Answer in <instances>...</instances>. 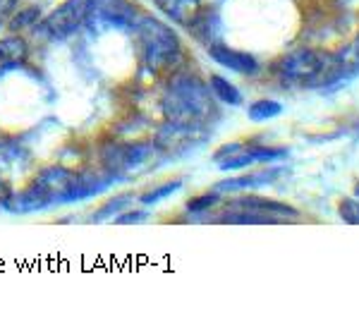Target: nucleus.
Wrapping results in <instances>:
<instances>
[{
	"instance_id": "obj_1",
	"label": "nucleus",
	"mask_w": 359,
	"mask_h": 335,
	"mask_svg": "<svg viewBox=\"0 0 359 335\" xmlns=\"http://www.w3.org/2000/svg\"><path fill=\"white\" fill-rule=\"evenodd\" d=\"M163 113L170 123L204 125L213 118L211 89L194 74H175L165 89Z\"/></svg>"
},
{
	"instance_id": "obj_2",
	"label": "nucleus",
	"mask_w": 359,
	"mask_h": 335,
	"mask_svg": "<svg viewBox=\"0 0 359 335\" xmlns=\"http://www.w3.org/2000/svg\"><path fill=\"white\" fill-rule=\"evenodd\" d=\"M135 32L139 43H142L144 65L149 70H165L182 53V46H180L175 29L163 25V22L151 15H139L135 22Z\"/></svg>"
},
{
	"instance_id": "obj_3",
	"label": "nucleus",
	"mask_w": 359,
	"mask_h": 335,
	"mask_svg": "<svg viewBox=\"0 0 359 335\" xmlns=\"http://www.w3.org/2000/svg\"><path fill=\"white\" fill-rule=\"evenodd\" d=\"M278 77L285 86L335 84V60L316 50H294L280 60Z\"/></svg>"
},
{
	"instance_id": "obj_4",
	"label": "nucleus",
	"mask_w": 359,
	"mask_h": 335,
	"mask_svg": "<svg viewBox=\"0 0 359 335\" xmlns=\"http://www.w3.org/2000/svg\"><path fill=\"white\" fill-rule=\"evenodd\" d=\"M161 151L156 144H118L108 142L101 149L103 168L115 177V180H130L139 175L154 163V158Z\"/></svg>"
},
{
	"instance_id": "obj_5",
	"label": "nucleus",
	"mask_w": 359,
	"mask_h": 335,
	"mask_svg": "<svg viewBox=\"0 0 359 335\" xmlns=\"http://www.w3.org/2000/svg\"><path fill=\"white\" fill-rule=\"evenodd\" d=\"M137 17L139 13L130 0H89L84 27L96 34L106 29H135Z\"/></svg>"
},
{
	"instance_id": "obj_6",
	"label": "nucleus",
	"mask_w": 359,
	"mask_h": 335,
	"mask_svg": "<svg viewBox=\"0 0 359 335\" xmlns=\"http://www.w3.org/2000/svg\"><path fill=\"white\" fill-rule=\"evenodd\" d=\"M86 3L89 0H65V3H60L43 22L36 25L39 34L46 39H53V41H65V39L74 36L84 27Z\"/></svg>"
},
{
	"instance_id": "obj_7",
	"label": "nucleus",
	"mask_w": 359,
	"mask_h": 335,
	"mask_svg": "<svg viewBox=\"0 0 359 335\" xmlns=\"http://www.w3.org/2000/svg\"><path fill=\"white\" fill-rule=\"evenodd\" d=\"M287 156V149H271V146H259V144H242L233 142L225 144L216 151L213 158L218 160L221 170H240V168L254 165V163H273Z\"/></svg>"
},
{
	"instance_id": "obj_8",
	"label": "nucleus",
	"mask_w": 359,
	"mask_h": 335,
	"mask_svg": "<svg viewBox=\"0 0 359 335\" xmlns=\"http://www.w3.org/2000/svg\"><path fill=\"white\" fill-rule=\"evenodd\" d=\"M208 139V132L201 125H182V123H168L161 127L156 135V149L161 156H184Z\"/></svg>"
},
{
	"instance_id": "obj_9",
	"label": "nucleus",
	"mask_w": 359,
	"mask_h": 335,
	"mask_svg": "<svg viewBox=\"0 0 359 335\" xmlns=\"http://www.w3.org/2000/svg\"><path fill=\"white\" fill-rule=\"evenodd\" d=\"M34 182L48 194L50 204H72V201H77V187H79L77 172H69L65 168L53 165L39 172Z\"/></svg>"
},
{
	"instance_id": "obj_10",
	"label": "nucleus",
	"mask_w": 359,
	"mask_h": 335,
	"mask_svg": "<svg viewBox=\"0 0 359 335\" xmlns=\"http://www.w3.org/2000/svg\"><path fill=\"white\" fill-rule=\"evenodd\" d=\"M208 55H211L218 65L228 67V70H233L237 74H254L259 70V62L254 55L245 53V50H235V48H230V46L218 43V41L208 46Z\"/></svg>"
},
{
	"instance_id": "obj_11",
	"label": "nucleus",
	"mask_w": 359,
	"mask_h": 335,
	"mask_svg": "<svg viewBox=\"0 0 359 335\" xmlns=\"http://www.w3.org/2000/svg\"><path fill=\"white\" fill-rule=\"evenodd\" d=\"M228 209H240V211H252V213H259V216H266L271 221H278V218H297L299 213L292 209V206H285L280 201H273V199H262V196H242V199L233 201Z\"/></svg>"
},
{
	"instance_id": "obj_12",
	"label": "nucleus",
	"mask_w": 359,
	"mask_h": 335,
	"mask_svg": "<svg viewBox=\"0 0 359 335\" xmlns=\"http://www.w3.org/2000/svg\"><path fill=\"white\" fill-rule=\"evenodd\" d=\"M3 206L10 213H34V211L48 209V206H53V204H50L48 194H46L36 182H32L27 189H22V192L10 194Z\"/></svg>"
},
{
	"instance_id": "obj_13",
	"label": "nucleus",
	"mask_w": 359,
	"mask_h": 335,
	"mask_svg": "<svg viewBox=\"0 0 359 335\" xmlns=\"http://www.w3.org/2000/svg\"><path fill=\"white\" fill-rule=\"evenodd\" d=\"M189 32H194V36L199 41H204L206 46L218 41V34H221V22H218V15L211 13V10H196V15L189 20Z\"/></svg>"
},
{
	"instance_id": "obj_14",
	"label": "nucleus",
	"mask_w": 359,
	"mask_h": 335,
	"mask_svg": "<svg viewBox=\"0 0 359 335\" xmlns=\"http://www.w3.org/2000/svg\"><path fill=\"white\" fill-rule=\"evenodd\" d=\"M283 170H259L252 172V175H242V177H233V180H223L216 187V192H240V189H254V187H264V184H271L276 177H280Z\"/></svg>"
},
{
	"instance_id": "obj_15",
	"label": "nucleus",
	"mask_w": 359,
	"mask_h": 335,
	"mask_svg": "<svg viewBox=\"0 0 359 335\" xmlns=\"http://www.w3.org/2000/svg\"><path fill=\"white\" fill-rule=\"evenodd\" d=\"M154 3L177 25H189V20L199 10V0H154Z\"/></svg>"
},
{
	"instance_id": "obj_16",
	"label": "nucleus",
	"mask_w": 359,
	"mask_h": 335,
	"mask_svg": "<svg viewBox=\"0 0 359 335\" xmlns=\"http://www.w3.org/2000/svg\"><path fill=\"white\" fill-rule=\"evenodd\" d=\"M29 55V46L22 36H5L0 39V65H20Z\"/></svg>"
},
{
	"instance_id": "obj_17",
	"label": "nucleus",
	"mask_w": 359,
	"mask_h": 335,
	"mask_svg": "<svg viewBox=\"0 0 359 335\" xmlns=\"http://www.w3.org/2000/svg\"><path fill=\"white\" fill-rule=\"evenodd\" d=\"M208 89H211L213 96H216L221 103H225V106H240L242 103L240 89H237L235 84H230L225 77H221V74H211V79H208Z\"/></svg>"
},
{
	"instance_id": "obj_18",
	"label": "nucleus",
	"mask_w": 359,
	"mask_h": 335,
	"mask_svg": "<svg viewBox=\"0 0 359 335\" xmlns=\"http://www.w3.org/2000/svg\"><path fill=\"white\" fill-rule=\"evenodd\" d=\"M283 113V106L278 101H271V98H264V101H257L249 106V120L252 123H266V120H273Z\"/></svg>"
},
{
	"instance_id": "obj_19",
	"label": "nucleus",
	"mask_w": 359,
	"mask_h": 335,
	"mask_svg": "<svg viewBox=\"0 0 359 335\" xmlns=\"http://www.w3.org/2000/svg\"><path fill=\"white\" fill-rule=\"evenodd\" d=\"M132 201V196H115V199L111 201H106V204L101 206L96 213H94V221H108V218H115V216H120V213L125 211V206Z\"/></svg>"
},
{
	"instance_id": "obj_20",
	"label": "nucleus",
	"mask_w": 359,
	"mask_h": 335,
	"mask_svg": "<svg viewBox=\"0 0 359 335\" xmlns=\"http://www.w3.org/2000/svg\"><path fill=\"white\" fill-rule=\"evenodd\" d=\"M180 187H182V180L165 182V184H161V187H154V189H149V192H144L142 196H139V201H142V204H158L161 199L175 194Z\"/></svg>"
},
{
	"instance_id": "obj_21",
	"label": "nucleus",
	"mask_w": 359,
	"mask_h": 335,
	"mask_svg": "<svg viewBox=\"0 0 359 335\" xmlns=\"http://www.w3.org/2000/svg\"><path fill=\"white\" fill-rule=\"evenodd\" d=\"M39 22H41V10H39V8H25V10H20L13 20H10V29H13V32H20V29L36 27Z\"/></svg>"
},
{
	"instance_id": "obj_22",
	"label": "nucleus",
	"mask_w": 359,
	"mask_h": 335,
	"mask_svg": "<svg viewBox=\"0 0 359 335\" xmlns=\"http://www.w3.org/2000/svg\"><path fill=\"white\" fill-rule=\"evenodd\" d=\"M340 211V218L345 223H352V225H359V201L357 199H343L338 206Z\"/></svg>"
},
{
	"instance_id": "obj_23",
	"label": "nucleus",
	"mask_w": 359,
	"mask_h": 335,
	"mask_svg": "<svg viewBox=\"0 0 359 335\" xmlns=\"http://www.w3.org/2000/svg\"><path fill=\"white\" fill-rule=\"evenodd\" d=\"M218 194L213 192V194H204V196H196V199H192L187 204V211H192V213H201V211H206V209H213V206L218 204Z\"/></svg>"
},
{
	"instance_id": "obj_24",
	"label": "nucleus",
	"mask_w": 359,
	"mask_h": 335,
	"mask_svg": "<svg viewBox=\"0 0 359 335\" xmlns=\"http://www.w3.org/2000/svg\"><path fill=\"white\" fill-rule=\"evenodd\" d=\"M149 218L147 211H123L120 216H115L118 225H132V223H144Z\"/></svg>"
},
{
	"instance_id": "obj_25",
	"label": "nucleus",
	"mask_w": 359,
	"mask_h": 335,
	"mask_svg": "<svg viewBox=\"0 0 359 335\" xmlns=\"http://www.w3.org/2000/svg\"><path fill=\"white\" fill-rule=\"evenodd\" d=\"M17 3H20V0H0V17L13 13V10L17 8Z\"/></svg>"
},
{
	"instance_id": "obj_26",
	"label": "nucleus",
	"mask_w": 359,
	"mask_h": 335,
	"mask_svg": "<svg viewBox=\"0 0 359 335\" xmlns=\"http://www.w3.org/2000/svg\"><path fill=\"white\" fill-rule=\"evenodd\" d=\"M10 194H13L10 192V187L5 184V180H0V204H5V199H8Z\"/></svg>"
},
{
	"instance_id": "obj_27",
	"label": "nucleus",
	"mask_w": 359,
	"mask_h": 335,
	"mask_svg": "<svg viewBox=\"0 0 359 335\" xmlns=\"http://www.w3.org/2000/svg\"><path fill=\"white\" fill-rule=\"evenodd\" d=\"M355 196H359V184H357V187H355Z\"/></svg>"
}]
</instances>
